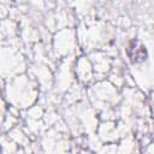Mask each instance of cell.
Segmentation results:
<instances>
[{"mask_svg": "<svg viewBox=\"0 0 154 154\" xmlns=\"http://www.w3.org/2000/svg\"><path fill=\"white\" fill-rule=\"evenodd\" d=\"M128 57L130 58L131 63L134 64H138V63H143L147 59V51L146 48L136 40H132L129 46H128Z\"/></svg>", "mask_w": 154, "mask_h": 154, "instance_id": "1", "label": "cell"}]
</instances>
